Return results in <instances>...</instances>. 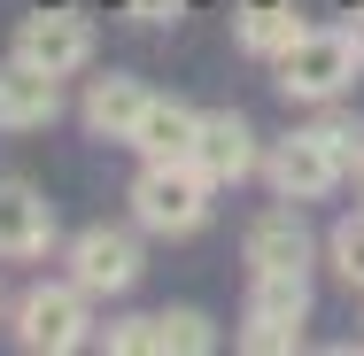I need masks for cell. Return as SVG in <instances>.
<instances>
[{
  "instance_id": "277c9868",
  "label": "cell",
  "mask_w": 364,
  "mask_h": 356,
  "mask_svg": "<svg viewBox=\"0 0 364 356\" xmlns=\"http://www.w3.org/2000/svg\"><path fill=\"white\" fill-rule=\"evenodd\" d=\"M16 333H23V349H77L85 341V286H39V294H23Z\"/></svg>"
},
{
  "instance_id": "2e32d148",
  "label": "cell",
  "mask_w": 364,
  "mask_h": 356,
  "mask_svg": "<svg viewBox=\"0 0 364 356\" xmlns=\"http://www.w3.org/2000/svg\"><path fill=\"white\" fill-rule=\"evenodd\" d=\"M333 264H341L349 286H364V217H341L333 225Z\"/></svg>"
},
{
  "instance_id": "6da1fadb",
  "label": "cell",
  "mask_w": 364,
  "mask_h": 356,
  "mask_svg": "<svg viewBox=\"0 0 364 356\" xmlns=\"http://www.w3.org/2000/svg\"><path fill=\"white\" fill-rule=\"evenodd\" d=\"M132 210H140V225H155V232H194V225L210 217V178H202L194 163H147L140 186H132Z\"/></svg>"
},
{
  "instance_id": "7a4b0ae2",
  "label": "cell",
  "mask_w": 364,
  "mask_h": 356,
  "mask_svg": "<svg viewBox=\"0 0 364 356\" xmlns=\"http://www.w3.org/2000/svg\"><path fill=\"white\" fill-rule=\"evenodd\" d=\"M357 39H349V31H302V39H294L287 55H279V85H287V93H302V101H333V93H341V85H349V77H357Z\"/></svg>"
},
{
  "instance_id": "5b68a950",
  "label": "cell",
  "mask_w": 364,
  "mask_h": 356,
  "mask_svg": "<svg viewBox=\"0 0 364 356\" xmlns=\"http://www.w3.org/2000/svg\"><path fill=\"white\" fill-rule=\"evenodd\" d=\"M333 178H341V155H333L326 132H294V140L272 147V186H279L287 202H318Z\"/></svg>"
},
{
  "instance_id": "8fae6325",
  "label": "cell",
  "mask_w": 364,
  "mask_h": 356,
  "mask_svg": "<svg viewBox=\"0 0 364 356\" xmlns=\"http://www.w3.org/2000/svg\"><path fill=\"white\" fill-rule=\"evenodd\" d=\"M47 117H55V77L31 70V63L0 70V132H31V124H47Z\"/></svg>"
},
{
  "instance_id": "ba28073f",
  "label": "cell",
  "mask_w": 364,
  "mask_h": 356,
  "mask_svg": "<svg viewBox=\"0 0 364 356\" xmlns=\"http://www.w3.org/2000/svg\"><path fill=\"white\" fill-rule=\"evenodd\" d=\"M70 264H77V286L85 294H124V286L140 279V248L124 232H85Z\"/></svg>"
},
{
  "instance_id": "e0dca14e",
  "label": "cell",
  "mask_w": 364,
  "mask_h": 356,
  "mask_svg": "<svg viewBox=\"0 0 364 356\" xmlns=\"http://www.w3.org/2000/svg\"><path fill=\"white\" fill-rule=\"evenodd\" d=\"M294 341H302V325H279V318H256V325H248V349L256 356H279V349H294Z\"/></svg>"
},
{
  "instance_id": "4fadbf2b",
  "label": "cell",
  "mask_w": 364,
  "mask_h": 356,
  "mask_svg": "<svg viewBox=\"0 0 364 356\" xmlns=\"http://www.w3.org/2000/svg\"><path fill=\"white\" fill-rule=\"evenodd\" d=\"M248 264H256V271H302V264H310V232L294 225V210L264 217V225L248 232Z\"/></svg>"
},
{
  "instance_id": "3957f363",
  "label": "cell",
  "mask_w": 364,
  "mask_h": 356,
  "mask_svg": "<svg viewBox=\"0 0 364 356\" xmlns=\"http://www.w3.org/2000/svg\"><path fill=\"white\" fill-rule=\"evenodd\" d=\"M85 55H93V31H85V16H70V8H39L16 31V63H31V70H47V77H70Z\"/></svg>"
},
{
  "instance_id": "9c48e42d",
  "label": "cell",
  "mask_w": 364,
  "mask_h": 356,
  "mask_svg": "<svg viewBox=\"0 0 364 356\" xmlns=\"http://www.w3.org/2000/svg\"><path fill=\"white\" fill-rule=\"evenodd\" d=\"M47 240H55V210L31 186L0 178V256H39Z\"/></svg>"
},
{
  "instance_id": "7c38bea8",
  "label": "cell",
  "mask_w": 364,
  "mask_h": 356,
  "mask_svg": "<svg viewBox=\"0 0 364 356\" xmlns=\"http://www.w3.org/2000/svg\"><path fill=\"white\" fill-rule=\"evenodd\" d=\"M140 109H147V93L132 77H101V85L85 93V124H93L101 140H132V132H140Z\"/></svg>"
},
{
  "instance_id": "8992f818",
  "label": "cell",
  "mask_w": 364,
  "mask_h": 356,
  "mask_svg": "<svg viewBox=\"0 0 364 356\" xmlns=\"http://www.w3.org/2000/svg\"><path fill=\"white\" fill-rule=\"evenodd\" d=\"M248 163H256V132H248V117H202V132H194V171L210 178V186H232V178H248Z\"/></svg>"
},
{
  "instance_id": "d6986e66",
  "label": "cell",
  "mask_w": 364,
  "mask_h": 356,
  "mask_svg": "<svg viewBox=\"0 0 364 356\" xmlns=\"http://www.w3.org/2000/svg\"><path fill=\"white\" fill-rule=\"evenodd\" d=\"M357 55H364V16H357Z\"/></svg>"
},
{
  "instance_id": "52a82bcc",
  "label": "cell",
  "mask_w": 364,
  "mask_h": 356,
  "mask_svg": "<svg viewBox=\"0 0 364 356\" xmlns=\"http://www.w3.org/2000/svg\"><path fill=\"white\" fill-rule=\"evenodd\" d=\"M109 349H124V356H155V349L202 356V349H210V318H194V310H163V318H132V325H117V333H109Z\"/></svg>"
},
{
  "instance_id": "ac0fdd59",
  "label": "cell",
  "mask_w": 364,
  "mask_h": 356,
  "mask_svg": "<svg viewBox=\"0 0 364 356\" xmlns=\"http://www.w3.org/2000/svg\"><path fill=\"white\" fill-rule=\"evenodd\" d=\"M132 16H140V23H171V16H178V0H132Z\"/></svg>"
},
{
  "instance_id": "9a60e30c",
  "label": "cell",
  "mask_w": 364,
  "mask_h": 356,
  "mask_svg": "<svg viewBox=\"0 0 364 356\" xmlns=\"http://www.w3.org/2000/svg\"><path fill=\"white\" fill-rule=\"evenodd\" d=\"M240 39H248L256 55H287L294 39H302V23H294L287 8H248V16H240Z\"/></svg>"
},
{
  "instance_id": "30bf717a",
  "label": "cell",
  "mask_w": 364,
  "mask_h": 356,
  "mask_svg": "<svg viewBox=\"0 0 364 356\" xmlns=\"http://www.w3.org/2000/svg\"><path fill=\"white\" fill-rule=\"evenodd\" d=\"M194 132H202L194 109H178V101H147L132 147H140L147 163H194Z\"/></svg>"
},
{
  "instance_id": "5bb4252c",
  "label": "cell",
  "mask_w": 364,
  "mask_h": 356,
  "mask_svg": "<svg viewBox=\"0 0 364 356\" xmlns=\"http://www.w3.org/2000/svg\"><path fill=\"white\" fill-rule=\"evenodd\" d=\"M256 318L302 325V318H310V279H302V271H256Z\"/></svg>"
}]
</instances>
